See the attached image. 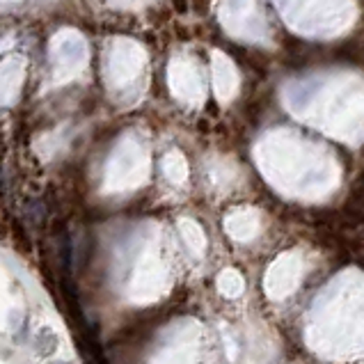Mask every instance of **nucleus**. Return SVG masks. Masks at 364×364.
Listing matches in <instances>:
<instances>
[{"instance_id":"obj_1","label":"nucleus","mask_w":364,"mask_h":364,"mask_svg":"<svg viewBox=\"0 0 364 364\" xmlns=\"http://www.w3.org/2000/svg\"><path fill=\"white\" fill-rule=\"evenodd\" d=\"M353 197H355V200H360V202L364 204V174H362V179H360V186H358V191L353 193Z\"/></svg>"},{"instance_id":"obj_2","label":"nucleus","mask_w":364,"mask_h":364,"mask_svg":"<svg viewBox=\"0 0 364 364\" xmlns=\"http://www.w3.org/2000/svg\"><path fill=\"white\" fill-rule=\"evenodd\" d=\"M53 364H65V362H53Z\"/></svg>"}]
</instances>
